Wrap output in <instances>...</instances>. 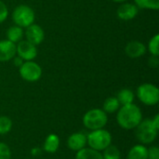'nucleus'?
Listing matches in <instances>:
<instances>
[{
    "mask_svg": "<svg viewBox=\"0 0 159 159\" xmlns=\"http://www.w3.org/2000/svg\"><path fill=\"white\" fill-rule=\"evenodd\" d=\"M13 61H14V65L17 66V67H20V66L24 62V61H23L21 58H20L19 56H15V57L13 58Z\"/></svg>",
    "mask_w": 159,
    "mask_h": 159,
    "instance_id": "obj_28",
    "label": "nucleus"
},
{
    "mask_svg": "<svg viewBox=\"0 0 159 159\" xmlns=\"http://www.w3.org/2000/svg\"><path fill=\"white\" fill-rule=\"evenodd\" d=\"M16 54L24 61H33L37 56V48L27 40H21L16 45Z\"/></svg>",
    "mask_w": 159,
    "mask_h": 159,
    "instance_id": "obj_8",
    "label": "nucleus"
},
{
    "mask_svg": "<svg viewBox=\"0 0 159 159\" xmlns=\"http://www.w3.org/2000/svg\"><path fill=\"white\" fill-rule=\"evenodd\" d=\"M120 108V103L116 97H110L105 100L103 102V111L107 114H112L116 112Z\"/></svg>",
    "mask_w": 159,
    "mask_h": 159,
    "instance_id": "obj_19",
    "label": "nucleus"
},
{
    "mask_svg": "<svg viewBox=\"0 0 159 159\" xmlns=\"http://www.w3.org/2000/svg\"><path fill=\"white\" fill-rule=\"evenodd\" d=\"M116 120L122 129H134L143 120V114L136 104L129 103L118 109Z\"/></svg>",
    "mask_w": 159,
    "mask_h": 159,
    "instance_id": "obj_1",
    "label": "nucleus"
},
{
    "mask_svg": "<svg viewBox=\"0 0 159 159\" xmlns=\"http://www.w3.org/2000/svg\"><path fill=\"white\" fill-rule=\"evenodd\" d=\"M112 1H114V2H116V3H124V2H126L127 0H112Z\"/></svg>",
    "mask_w": 159,
    "mask_h": 159,
    "instance_id": "obj_31",
    "label": "nucleus"
},
{
    "mask_svg": "<svg viewBox=\"0 0 159 159\" xmlns=\"http://www.w3.org/2000/svg\"><path fill=\"white\" fill-rule=\"evenodd\" d=\"M75 159H103L102 155L91 148H83L77 151L75 155Z\"/></svg>",
    "mask_w": 159,
    "mask_h": 159,
    "instance_id": "obj_17",
    "label": "nucleus"
},
{
    "mask_svg": "<svg viewBox=\"0 0 159 159\" xmlns=\"http://www.w3.org/2000/svg\"><path fill=\"white\" fill-rule=\"evenodd\" d=\"M137 96L145 105H156L159 102L158 88L150 83L142 84L137 89Z\"/></svg>",
    "mask_w": 159,
    "mask_h": 159,
    "instance_id": "obj_6",
    "label": "nucleus"
},
{
    "mask_svg": "<svg viewBox=\"0 0 159 159\" xmlns=\"http://www.w3.org/2000/svg\"><path fill=\"white\" fill-rule=\"evenodd\" d=\"M16 55V44L6 39L0 41V61L6 62L12 60Z\"/></svg>",
    "mask_w": 159,
    "mask_h": 159,
    "instance_id": "obj_10",
    "label": "nucleus"
},
{
    "mask_svg": "<svg viewBox=\"0 0 159 159\" xmlns=\"http://www.w3.org/2000/svg\"><path fill=\"white\" fill-rule=\"evenodd\" d=\"M135 129L136 138L143 144L152 143L157 137L158 129L154 126L152 119L142 120L141 123Z\"/></svg>",
    "mask_w": 159,
    "mask_h": 159,
    "instance_id": "obj_3",
    "label": "nucleus"
},
{
    "mask_svg": "<svg viewBox=\"0 0 159 159\" xmlns=\"http://www.w3.org/2000/svg\"><path fill=\"white\" fill-rule=\"evenodd\" d=\"M35 19L34 11L26 5H20L12 12V20L17 26L26 28L34 23Z\"/></svg>",
    "mask_w": 159,
    "mask_h": 159,
    "instance_id": "obj_5",
    "label": "nucleus"
},
{
    "mask_svg": "<svg viewBox=\"0 0 159 159\" xmlns=\"http://www.w3.org/2000/svg\"><path fill=\"white\" fill-rule=\"evenodd\" d=\"M107 121V114L101 109H91L83 116L84 126L90 130L102 129L106 125Z\"/></svg>",
    "mask_w": 159,
    "mask_h": 159,
    "instance_id": "obj_4",
    "label": "nucleus"
},
{
    "mask_svg": "<svg viewBox=\"0 0 159 159\" xmlns=\"http://www.w3.org/2000/svg\"><path fill=\"white\" fill-rule=\"evenodd\" d=\"M135 5L138 8L158 10L159 0H134Z\"/></svg>",
    "mask_w": 159,
    "mask_h": 159,
    "instance_id": "obj_20",
    "label": "nucleus"
},
{
    "mask_svg": "<svg viewBox=\"0 0 159 159\" xmlns=\"http://www.w3.org/2000/svg\"><path fill=\"white\" fill-rule=\"evenodd\" d=\"M138 11H139V8L137 7V6L135 4L123 3L121 6L118 7L116 14L120 20H129L134 19L137 16Z\"/></svg>",
    "mask_w": 159,
    "mask_h": 159,
    "instance_id": "obj_11",
    "label": "nucleus"
},
{
    "mask_svg": "<svg viewBox=\"0 0 159 159\" xmlns=\"http://www.w3.org/2000/svg\"><path fill=\"white\" fill-rule=\"evenodd\" d=\"M87 136L84 133L76 132L72 134L67 140V146L73 151H79L86 147Z\"/></svg>",
    "mask_w": 159,
    "mask_h": 159,
    "instance_id": "obj_13",
    "label": "nucleus"
},
{
    "mask_svg": "<svg viewBox=\"0 0 159 159\" xmlns=\"http://www.w3.org/2000/svg\"><path fill=\"white\" fill-rule=\"evenodd\" d=\"M7 16H8L7 7L6 6V4L4 2H2L0 0V23H2L3 21H5L7 20Z\"/></svg>",
    "mask_w": 159,
    "mask_h": 159,
    "instance_id": "obj_25",
    "label": "nucleus"
},
{
    "mask_svg": "<svg viewBox=\"0 0 159 159\" xmlns=\"http://www.w3.org/2000/svg\"><path fill=\"white\" fill-rule=\"evenodd\" d=\"M127 159H148L147 148L144 145H134L129 152Z\"/></svg>",
    "mask_w": 159,
    "mask_h": 159,
    "instance_id": "obj_15",
    "label": "nucleus"
},
{
    "mask_svg": "<svg viewBox=\"0 0 159 159\" xmlns=\"http://www.w3.org/2000/svg\"><path fill=\"white\" fill-rule=\"evenodd\" d=\"M87 143L89 148L96 151H103L112 143V136L109 131L100 129L91 131L87 136Z\"/></svg>",
    "mask_w": 159,
    "mask_h": 159,
    "instance_id": "obj_2",
    "label": "nucleus"
},
{
    "mask_svg": "<svg viewBox=\"0 0 159 159\" xmlns=\"http://www.w3.org/2000/svg\"><path fill=\"white\" fill-rule=\"evenodd\" d=\"M158 56H153L149 59V65L153 68H157V65H158V59H157Z\"/></svg>",
    "mask_w": 159,
    "mask_h": 159,
    "instance_id": "obj_27",
    "label": "nucleus"
},
{
    "mask_svg": "<svg viewBox=\"0 0 159 159\" xmlns=\"http://www.w3.org/2000/svg\"><path fill=\"white\" fill-rule=\"evenodd\" d=\"M116 98H117L120 105H126V104L133 103L134 93L132 92V90H130L129 89H123L118 92Z\"/></svg>",
    "mask_w": 159,
    "mask_h": 159,
    "instance_id": "obj_18",
    "label": "nucleus"
},
{
    "mask_svg": "<svg viewBox=\"0 0 159 159\" xmlns=\"http://www.w3.org/2000/svg\"><path fill=\"white\" fill-rule=\"evenodd\" d=\"M23 34H24V32H23L22 28L20 27V26H17V25L9 27L7 29V40L11 41L14 44L19 43L20 41H21V39L23 37Z\"/></svg>",
    "mask_w": 159,
    "mask_h": 159,
    "instance_id": "obj_16",
    "label": "nucleus"
},
{
    "mask_svg": "<svg viewBox=\"0 0 159 159\" xmlns=\"http://www.w3.org/2000/svg\"><path fill=\"white\" fill-rule=\"evenodd\" d=\"M102 158L103 159H120V151L115 145H109L103 150Z\"/></svg>",
    "mask_w": 159,
    "mask_h": 159,
    "instance_id": "obj_21",
    "label": "nucleus"
},
{
    "mask_svg": "<svg viewBox=\"0 0 159 159\" xmlns=\"http://www.w3.org/2000/svg\"><path fill=\"white\" fill-rule=\"evenodd\" d=\"M25 36L28 42L32 43L34 46H37L43 42L45 38V33L40 25L33 23L30 26L26 27Z\"/></svg>",
    "mask_w": 159,
    "mask_h": 159,
    "instance_id": "obj_9",
    "label": "nucleus"
},
{
    "mask_svg": "<svg viewBox=\"0 0 159 159\" xmlns=\"http://www.w3.org/2000/svg\"><path fill=\"white\" fill-rule=\"evenodd\" d=\"M158 43H159V34H155L149 41L148 43V49L150 51V53L153 56H158L159 55V48H158Z\"/></svg>",
    "mask_w": 159,
    "mask_h": 159,
    "instance_id": "obj_23",
    "label": "nucleus"
},
{
    "mask_svg": "<svg viewBox=\"0 0 159 159\" xmlns=\"http://www.w3.org/2000/svg\"><path fill=\"white\" fill-rule=\"evenodd\" d=\"M40 153H41V150L38 149V148H34V149L32 150V154H33L34 156H37V155H39Z\"/></svg>",
    "mask_w": 159,
    "mask_h": 159,
    "instance_id": "obj_30",
    "label": "nucleus"
},
{
    "mask_svg": "<svg viewBox=\"0 0 159 159\" xmlns=\"http://www.w3.org/2000/svg\"><path fill=\"white\" fill-rule=\"evenodd\" d=\"M60 146V138L56 134H49L44 143V150L47 153L54 154Z\"/></svg>",
    "mask_w": 159,
    "mask_h": 159,
    "instance_id": "obj_14",
    "label": "nucleus"
},
{
    "mask_svg": "<svg viewBox=\"0 0 159 159\" xmlns=\"http://www.w3.org/2000/svg\"><path fill=\"white\" fill-rule=\"evenodd\" d=\"M19 73L21 78L27 82H35L42 75V68L33 61H26L19 67Z\"/></svg>",
    "mask_w": 159,
    "mask_h": 159,
    "instance_id": "obj_7",
    "label": "nucleus"
},
{
    "mask_svg": "<svg viewBox=\"0 0 159 159\" xmlns=\"http://www.w3.org/2000/svg\"><path fill=\"white\" fill-rule=\"evenodd\" d=\"M12 128V121L9 117L2 116H0V135L8 133Z\"/></svg>",
    "mask_w": 159,
    "mask_h": 159,
    "instance_id": "obj_22",
    "label": "nucleus"
},
{
    "mask_svg": "<svg viewBox=\"0 0 159 159\" xmlns=\"http://www.w3.org/2000/svg\"><path fill=\"white\" fill-rule=\"evenodd\" d=\"M152 122L154 124V126L158 129H159V115H156V116L152 119Z\"/></svg>",
    "mask_w": 159,
    "mask_h": 159,
    "instance_id": "obj_29",
    "label": "nucleus"
},
{
    "mask_svg": "<svg viewBox=\"0 0 159 159\" xmlns=\"http://www.w3.org/2000/svg\"><path fill=\"white\" fill-rule=\"evenodd\" d=\"M125 52L132 59L140 58L146 53V47L140 41H131L126 46Z\"/></svg>",
    "mask_w": 159,
    "mask_h": 159,
    "instance_id": "obj_12",
    "label": "nucleus"
},
{
    "mask_svg": "<svg viewBox=\"0 0 159 159\" xmlns=\"http://www.w3.org/2000/svg\"><path fill=\"white\" fill-rule=\"evenodd\" d=\"M10 158H11V153L9 147L4 143H0V159Z\"/></svg>",
    "mask_w": 159,
    "mask_h": 159,
    "instance_id": "obj_24",
    "label": "nucleus"
},
{
    "mask_svg": "<svg viewBox=\"0 0 159 159\" xmlns=\"http://www.w3.org/2000/svg\"><path fill=\"white\" fill-rule=\"evenodd\" d=\"M148 159H159V149L157 146H152L147 149Z\"/></svg>",
    "mask_w": 159,
    "mask_h": 159,
    "instance_id": "obj_26",
    "label": "nucleus"
}]
</instances>
